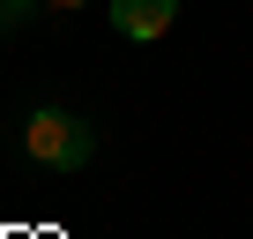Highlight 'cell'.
<instances>
[{
  "instance_id": "obj_1",
  "label": "cell",
  "mask_w": 253,
  "mask_h": 239,
  "mask_svg": "<svg viewBox=\"0 0 253 239\" xmlns=\"http://www.w3.org/2000/svg\"><path fill=\"white\" fill-rule=\"evenodd\" d=\"M23 150L38 165H52V172H75V165H89V127H82L75 112H30Z\"/></svg>"
},
{
  "instance_id": "obj_2",
  "label": "cell",
  "mask_w": 253,
  "mask_h": 239,
  "mask_svg": "<svg viewBox=\"0 0 253 239\" xmlns=\"http://www.w3.org/2000/svg\"><path fill=\"white\" fill-rule=\"evenodd\" d=\"M171 15H179V0H112V23H119V38H164L171 30Z\"/></svg>"
},
{
  "instance_id": "obj_3",
  "label": "cell",
  "mask_w": 253,
  "mask_h": 239,
  "mask_svg": "<svg viewBox=\"0 0 253 239\" xmlns=\"http://www.w3.org/2000/svg\"><path fill=\"white\" fill-rule=\"evenodd\" d=\"M23 8H30V0H0V15H8V23H15V15H23Z\"/></svg>"
},
{
  "instance_id": "obj_4",
  "label": "cell",
  "mask_w": 253,
  "mask_h": 239,
  "mask_svg": "<svg viewBox=\"0 0 253 239\" xmlns=\"http://www.w3.org/2000/svg\"><path fill=\"white\" fill-rule=\"evenodd\" d=\"M38 8H82V0H38Z\"/></svg>"
}]
</instances>
